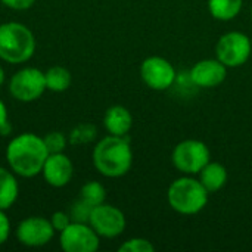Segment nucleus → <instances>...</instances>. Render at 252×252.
Wrapping results in <instances>:
<instances>
[{"instance_id":"f257e3e1","label":"nucleus","mask_w":252,"mask_h":252,"mask_svg":"<svg viewBox=\"0 0 252 252\" xmlns=\"http://www.w3.org/2000/svg\"><path fill=\"white\" fill-rule=\"evenodd\" d=\"M4 157L7 167L16 176L31 179L41 174L49 151L41 136L34 133H22L10 139L6 146Z\"/></svg>"},{"instance_id":"f03ea898","label":"nucleus","mask_w":252,"mask_h":252,"mask_svg":"<svg viewBox=\"0 0 252 252\" xmlns=\"http://www.w3.org/2000/svg\"><path fill=\"white\" fill-rule=\"evenodd\" d=\"M93 165L99 174L108 179L126 176L133 165V149L127 136L108 134L93 148Z\"/></svg>"},{"instance_id":"7ed1b4c3","label":"nucleus","mask_w":252,"mask_h":252,"mask_svg":"<svg viewBox=\"0 0 252 252\" xmlns=\"http://www.w3.org/2000/svg\"><path fill=\"white\" fill-rule=\"evenodd\" d=\"M34 32L21 22L0 24V59L7 63H25L35 53Z\"/></svg>"},{"instance_id":"20e7f679","label":"nucleus","mask_w":252,"mask_h":252,"mask_svg":"<svg viewBox=\"0 0 252 252\" xmlns=\"http://www.w3.org/2000/svg\"><path fill=\"white\" fill-rule=\"evenodd\" d=\"M208 196L210 192L199 179L186 174L185 177L176 179L167 190L168 205L182 216H195L201 213L208 204Z\"/></svg>"},{"instance_id":"39448f33","label":"nucleus","mask_w":252,"mask_h":252,"mask_svg":"<svg viewBox=\"0 0 252 252\" xmlns=\"http://www.w3.org/2000/svg\"><path fill=\"white\" fill-rule=\"evenodd\" d=\"M171 161L182 174L195 176L211 161V152L202 140L186 139L174 146Z\"/></svg>"},{"instance_id":"423d86ee","label":"nucleus","mask_w":252,"mask_h":252,"mask_svg":"<svg viewBox=\"0 0 252 252\" xmlns=\"http://www.w3.org/2000/svg\"><path fill=\"white\" fill-rule=\"evenodd\" d=\"M47 90L44 72L34 66H24L16 71L9 81V93L22 103H30L43 96Z\"/></svg>"},{"instance_id":"0eeeda50","label":"nucleus","mask_w":252,"mask_h":252,"mask_svg":"<svg viewBox=\"0 0 252 252\" xmlns=\"http://www.w3.org/2000/svg\"><path fill=\"white\" fill-rule=\"evenodd\" d=\"M252 53L251 37L241 31L223 34L216 44V55L227 68H239L250 59Z\"/></svg>"},{"instance_id":"6e6552de","label":"nucleus","mask_w":252,"mask_h":252,"mask_svg":"<svg viewBox=\"0 0 252 252\" xmlns=\"http://www.w3.org/2000/svg\"><path fill=\"white\" fill-rule=\"evenodd\" d=\"M59 245L65 252H96L100 245V236L89 223L71 221L59 233Z\"/></svg>"},{"instance_id":"1a4fd4ad","label":"nucleus","mask_w":252,"mask_h":252,"mask_svg":"<svg viewBox=\"0 0 252 252\" xmlns=\"http://www.w3.org/2000/svg\"><path fill=\"white\" fill-rule=\"evenodd\" d=\"M140 78L149 89L164 92L174 86L177 72L168 59L162 56H149L140 65Z\"/></svg>"},{"instance_id":"9d476101","label":"nucleus","mask_w":252,"mask_h":252,"mask_svg":"<svg viewBox=\"0 0 252 252\" xmlns=\"http://www.w3.org/2000/svg\"><path fill=\"white\" fill-rule=\"evenodd\" d=\"M55 229L49 219L41 216H30L19 221L15 229L16 241L28 248H40L55 238Z\"/></svg>"},{"instance_id":"9b49d317","label":"nucleus","mask_w":252,"mask_h":252,"mask_svg":"<svg viewBox=\"0 0 252 252\" xmlns=\"http://www.w3.org/2000/svg\"><path fill=\"white\" fill-rule=\"evenodd\" d=\"M89 224L100 238L112 239L124 233L127 220L120 208L103 202L97 207H93Z\"/></svg>"},{"instance_id":"f8f14e48","label":"nucleus","mask_w":252,"mask_h":252,"mask_svg":"<svg viewBox=\"0 0 252 252\" xmlns=\"http://www.w3.org/2000/svg\"><path fill=\"white\" fill-rule=\"evenodd\" d=\"M227 66L216 59H202L198 61L189 71L190 80L196 87L201 89H214L220 86L227 77Z\"/></svg>"},{"instance_id":"ddd939ff","label":"nucleus","mask_w":252,"mask_h":252,"mask_svg":"<svg viewBox=\"0 0 252 252\" xmlns=\"http://www.w3.org/2000/svg\"><path fill=\"white\" fill-rule=\"evenodd\" d=\"M41 174L49 186L61 189L71 182L74 176V164L69 159V157L65 155L63 152L49 154L43 165Z\"/></svg>"},{"instance_id":"4468645a","label":"nucleus","mask_w":252,"mask_h":252,"mask_svg":"<svg viewBox=\"0 0 252 252\" xmlns=\"http://www.w3.org/2000/svg\"><path fill=\"white\" fill-rule=\"evenodd\" d=\"M103 127L112 136H127L133 127V115L123 105H114L103 115Z\"/></svg>"},{"instance_id":"2eb2a0df","label":"nucleus","mask_w":252,"mask_h":252,"mask_svg":"<svg viewBox=\"0 0 252 252\" xmlns=\"http://www.w3.org/2000/svg\"><path fill=\"white\" fill-rule=\"evenodd\" d=\"M229 180L227 168L220 162L210 161L201 171H199V182L210 193H216L221 190Z\"/></svg>"},{"instance_id":"dca6fc26","label":"nucleus","mask_w":252,"mask_h":252,"mask_svg":"<svg viewBox=\"0 0 252 252\" xmlns=\"http://www.w3.org/2000/svg\"><path fill=\"white\" fill-rule=\"evenodd\" d=\"M19 185L10 168L0 167V210H9L18 199Z\"/></svg>"},{"instance_id":"f3484780","label":"nucleus","mask_w":252,"mask_h":252,"mask_svg":"<svg viewBox=\"0 0 252 252\" xmlns=\"http://www.w3.org/2000/svg\"><path fill=\"white\" fill-rule=\"evenodd\" d=\"M244 0H208L211 16L221 22L233 21L242 10Z\"/></svg>"},{"instance_id":"a211bd4d","label":"nucleus","mask_w":252,"mask_h":252,"mask_svg":"<svg viewBox=\"0 0 252 252\" xmlns=\"http://www.w3.org/2000/svg\"><path fill=\"white\" fill-rule=\"evenodd\" d=\"M46 87L47 90L53 92V93H62L66 92L72 83V75L71 71L62 65H55L50 66L46 72Z\"/></svg>"},{"instance_id":"6ab92c4d","label":"nucleus","mask_w":252,"mask_h":252,"mask_svg":"<svg viewBox=\"0 0 252 252\" xmlns=\"http://www.w3.org/2000/svg\"><path fill=\"white\" fill-rule=\"evenodd\" d=\"M83 201H86L92 207H97L105 202L106 199V189L99 182H87L80 189V196Z\"/></svg>"},{"instance_id":"aec40b11","label":"nucleus","mask_w":252,"mask_h":252,"mask_svg":"<svg viewBox=\"0 0 252 252\" xmlns=\"http://www.w3.org/2000/svg\"><path fill=\"white\" fill-rule=\"evenodd\" d=\"M96 136H97L96 126H93L90 123H81L71 130V133L68 136V142L72 146L87 145V143H92L96 139Z\"/></svg>"},{"instance_id":"412c9836","label":"nucleus","mask_w":252,"mask_h":252,"mask_svg":"<svg viewBox=\"0 0 252 252\" xmlns=\"http://www.w3.org/2000/svg\"><path fill=\"white\" fill-rule=\"evenodd\" d=\"M92 210H93L92 205H89L86 201H83L81 198H78V199H75L71 204L68 214L71 217V221H75V223H89Z\"/></svg>"},{"instance_id":"4be33fe9","label":"nucleus","mask_w":252,"mask_h":252,"mask_svg":"<svg viewBox=\"0 0 252 252\" xmlns=\"http://www.w3.org/2000/svg\"><path fill=\"white\" fill-rule=\"evenodd\" d=\"M44 145L49 151V154H58V152H63L68 142V137L62 133V131H50L46 136H43Z\"/></svg>"},{"instance_id":"5701e85b","label":"nucleus","mask_w":252,"mask_h":252,"mask_svg":"<svg viewBox=\"0 0 252 252\" xmlns=\"http://www.w3.org/2000/svg\"><path fill=\"white\" fill-rule=\"evenodd\" d=\"M120 252H154L155 247L151 241L145 238H131L120 245Z\"/></svg>"},{"instance_id":"b1692460","label":"nucleus","mask_w":252,"mask_h":252,"mask_svg":"<svg viewBox=\"0 0 252 252\" xmlns=\"http://www.w3.org/2000/svg\"><path fill=\"white\" fill-rule=\"evenodd\" d=\"M50 223H52L55 232L61 233L71 223V217L66 211H55L50 217Z\"/></svg>"},{"instance_id":"393cba45","label":"nucleus","mask_w":252,"mask_h":252,"mask_svg":"<svg viewBox=\"0 0 252 252\" xmlns=\"http://www.w3.org/2000/svg\"><path fill=\"white\" fill-rule=\"evenodd\" d=\"M10 220L6 216V211L0 210V247L7 242L10 236Z\"/></svg>"},{"instance_id":"a878e982","label":"nucleus","mask_w":252,"mask_h":252,"mask_svg":"<svg viewBox=\"0 0 252 252\" xmlns=\"http://www.w3.org/2000/svg\"><path fill=\"white\" fill-rule=\"evenodd\" d=\"M10 131H12V126L9 123L7 108H6L4 102L0 99V134L1 136H7Z\"/></svg>"},{"instance_id":"bb28decb","label":"nucleus","mask_w":252,"mask_h":252,"mask_svg":"<svg viewBox=\"0 0 252 252\" xmlns=\"http://www.w3.org/2000/svg\"><path fill=\"white\" fill-rule=\"evenodd\" d=\"M6 7L12 10H27L34 6L35 0H0Z\"/></svg>"},{"instance_id":"cd10ccee","label":"nucleus","mask_w":252,"mask_h":252,"mask_svg":"<svg viewBox=\"0 0 252 252\" xmlns=\"http://www.w3.org/2000/svg\"><path fill=\"white\" fill-rule=\"evenodd\" d=\"M4 78H6V75H4V69H3V66L0 65V87L3 86V83H4Z\"/></svg>"},{"instance_id":"c85d7f7f","label":"nucleus","mask_w":252,"mask_h":252,"mask_svg":"<svg viewBox=\"0 0 252 252\" xmlns=\"http://www.w3.org/2000/svg\"><path fill=\"white\" fill-rule=\"evenodd\" d=\"M251 19H252V7H251Z\"/></svg>"},{"instance_id":"c756f323","label":"nucleus","mask_w":252,"mask_h":252,"mask_svg":"<svg viewBox=\"0 0 252 252\" xmlns=\"http://www.w3.org/2000/svg\"><path fill=\"white\" fill-rule=\"evenodd\" d=\"M251 44H252V37H251Z\"/></svg>"}]
</instances>
